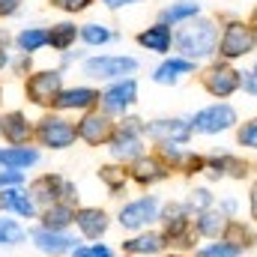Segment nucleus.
Listing matches in <instances>:
<instances>
[{
  "label": "nucleus",
  "instance_id": "nucleus-1",
  "mask_svg": "<svg viewBox=\"0 0 257 257\" xmlns=\"http://www.w3.org/2000/svg\"><path fill=\"white\" fill-rule=\"evenodd\" d=\"M218 39H221V24H218V18H206V15H197L192 21L180 24V30H174L177 54L186 60H194V63L215 57Z\"/></svg>",
  "mask_w": 257,
  "mask_h": 257
},
{
  "label": "nucleus",
  "instance_id": "nucleus-2",
  "mask_svg": "<svg viewBox=\"0 0 257 257\" xmlns=\"http://www.w3.org/2000/svg\"><path fill=\"white\" fill-rule=\"evenodd\" d=\"M221 24V39H218V60L236 63L257 51V30L236 15H218Z\"/></svg>",
  "mask_w": 257,
  "mask_h": 257
},
{
  "label": "nucleus",
  "instance_id": "nucleus-3",
  "mask_svg": "<svg viewBox=\"0 0 257 257\" xmlns=\"http://www.w3.org/2000/svg\"><path fill=\"white\" fill-rule=\"evenodd\" d=\"M197 84L203 87L206 96L224 102V99H230L242 90V69H236L227 60H212L197 72Z\"/></svg>",
  "mask_w": 257,
  "mask_h": 257
},
{
  "label": "nucleus",
  "instance_id": "nucleus-4",
  "mask_svg": "<svg viewBox=\"0 0 257 257\" xmlns=\"http://www.w3.org/2000/svg\"><path fill=\"white\" fill-rule=\"evenodd\" d=\"M159 224H162V233L168 236L171 245L177 248H194L197 251V233H194V215L186 209L183 200H171L162 206L159 212Z\"/></svg>",
  "mask_w": 257,
  "mask_h": 257
},
{
  "label": "nucleus",
  "instance_id": "nucleus-5",
  "mask_svg": "<svg viewBox=\"0 0 257 257\" xmlns=\"http://www.w3.org/2000/svg\"><path fill=\"white\" fill-rule=\"evenodd\" d=\"M81 72L90 81H123L138 72V60L128 54H96V57H84Z\"/></svg>",
  "mask_w": 257,
  "mask_h": 257
},
{
  "label": "nucleus",
  "instance_id": "nucleus-6",
  "mask_svg": "<svg viewBox=\"0 0 257 257\" xmlns=\"http://www.w3.org/2000/svg\"><path fill=\"white\" fill-rule=\"evenodd\" d=\"M63 93V69H33L24 81V96L36 108H54Z\"/></svg>",
  "mask_w": 257,
  "mask_h": 257
},
{
  "label": "nucleus",
  "instance_id": "nucleus-7",
  "mask_svg": "<svg viewBox=\"0 0 257 257\" xmlns=\"http://www.w3.org/2000/svg\"><path fill=\"white\" fill-rule=\"evenodd\" d=\"M33 141H36L39 147H48V150H69V147H75V141H78V128H75L72 120H66L63 114L51 111V114H45L42 120H36Z\"/></svg>",
  "mask_w": 257,
  "mask_h": 257
},
{
  "label": "nucleus",
  "instance_id": "nucleus-8",
  "mask_svg": "<svg viewBox=\"0 0 257 257\" xmlns=\"http://www.w3.org/2000/svg\"><path fill=\"white\" fill-rule=\"evenodd\" d=\"M159 212H162L159 197L156 194H144L138 200H128L126 206L117 212V221L128 233H141V230H150L159 221Z\"/></svg>",
  "mask_w": 257,
  "mask_h": 257
},
{
  "label": "nucleus",
  "instance_id": "nucleus-9",
  "mask_svg": "<svg viewBox=\"0 0 257 257\" xmlns=\"http://www.w3.org/2000/svg\"><path fill=\"white\" fill-rule=\"evenodd\" d=\"M239 126V114L230 102H212L192 117L194 135H221Z\"/></svg>",
  "mask_w": 257,
  "mask_h": 257
},
{
  "label": "nucleus",
  "instance_id": "nucleus-10",
  "mask_svg": "<svg viewBox=\"0 0 257 257\" xmlns=\"http://www.w3.org/2000/svg\"><path fill=\"white\" fill-rule=\"evenodd\" d=\"M27 192L33 194V200H36V206H51V203H78V189H75V183H69L63 177H57V174H42V177H36L33 183H30V189Z\"/></svg>",
  "mask_w": 257,
  "mask_h": 257
},
{
  "label": "nucleus",
  "instance_id": "nucleus-11",
  "mask_svg": "<svg viewBox=\"0 0 257 257\" xmlns=\"http://www.w3.org/2000/svg\"><path fill=\"white\" fill-rule=\"evenodd\" d=\"M75 128H78V141H84L87 147H108L111 138L117 135V123H114V117H108V114L99 111V108L81 114L78 123H75Z\"/></svg>",
  "mask_w": 257,
  "mask_h": 257
},
{
  "label": "nucleus",
  "instance_id": "nucleus-12",
  "mask_svg": "<svg viewBox=\"0 0 257 257\" xmlns=\"http://www.w3.org/2000/svg\"><path fill=\"white\" fill-rule=\"evenodd\" d=\"M138 102V81L123 78V81H111L102 96H99V111H105L108 117H126Z\"/></svg>",
  "mask_w": 257,
  "mask_h": 257
},
{
  "label": "nucleus",
  "instance_id": "nucleus-13",
  "mask_svg": "<svg viewBox=\"0 0 257 257\" xmlns=\"http://www.w3.org/2000/svg\"><path fill=\"white\" fill-rule=\"evenodd\" d=\"M194 128H192V120L186 117H162V120H150L147 128H144V138H150L156 147L159 144H180L186 147L192 141Z\"/></svg>",
  "mask_w": 257,
  "mask_h": 257
},
{
  "label": "nucleus",
  "instance_id": "nucleus-14",
  "mask_svg": "<svg viewBox=\"0 0 257 257\" xmlns=\"http://www.w3.org/2000/svg\"><path fill=\"white\" fill-rule=\"evenodd\" d=\"M171 174H174V171L165 165V159H162L159 153H147V156H141L135 165H128V177H132V183L141 186V189H153V186L171 180Z\"/></svg>",
  "mask_w": 257,
  "mask_h": 257
},
{
  "label": "nucleus",
  "instance_id": "nucleus-15",
  "mask_svg": "<svg viewBox=\"0 0 257 257\" xmlns=\"http://www.w3.org/2000/svg\"><path fill=\"white\" fill-rule=\"evenodd\" d=\"M99 96H102V90H96V87H84V84H78V87H63V93H60L57 102H54V111H57V114H69V111L87 114V111L99 108Z\"/></svg>",
  "mask_w": 257,
  "mask_h": 257
},
{
  "label": "nucleus",
  "instance_id": "nucleus-16",
  "mask_svg": "<svg viewBox=\"0 0 257 257\" xmlns=\"http://www.w3.org/2000/svg\"><path fill=\"white\" fill-rule=\"evenodd\" d=\"M209 180H245L251 174V162L239 159V156H230V153H212L206 156V171H203Z\"/></svg>",
  "mask_w": 257,
  "mask_h": 257
},
{
  "label": "nucleus",
  "instance_id": "nucleus-17",
  "mask_svg": "<svg viewBox=\"0 0 257 257\" xmlns=\"http://www.w3.org/2000/svg\"><path fill=\"white\" fill-rule=\"evenodd\" d=\"M168 236L162 233V230H141V233H135V236H128L126 242H123V254L128 257H159L168 251Z\"/></svg>",
  "mask_w": 257,
  "mask_h": 257
},
{
  "label": "nucleus",
  "instance_id": "nucleus-18",
  "mask_svg": "<svg viewBox=\"0 0 257 257\" xmlns=\"http://www.w3.org/2000/svg\"><path fill=\"white\" fill-rule=\"evenodd\" d=\"M75 227L81 230L84 239L96 242V239H102V236L108 233L111 215H108L102 206H78V212H75Z\"/></svg>",
  "mask_w": 257,
  "mask_h": 257
},
{
  "label": "nucleus",
  "instance_id": "nucleus-19",
  "mask_svg": "<svg viewBox=\"0 0 257 257\" xmlns=\"http://www.w3.org/2000/svg\"><path fill=\"white\" fill-rule=\"evenodd\" d=\"M33 123L27 120L24 111H6L0 117V138L9 144V147H27L33 141Z\"/></svg>",
  "mask_w": 257,
  "mask_h": 257
},
{
  "label": "nucleus",
  "instance_id": "nucleus-20",
  "mask_svg": "<svg viewBox=\"0 0 257 257\" xmlns=\"http://www.w3.org/2000/svg\"><path fill=\"white\" fill-rule=\"evenodd\" d=\"M108 150H111V162H117V165H135L141 156H147V138H141V135H126V132H117L114 138H111V144H108Z\"/></svg>",
  "mask_w": 257,
  "mask_h": 257
},
{
  "label": "nucleus",
  "instance_id": "nucleus-21",
  "mask_svg": "<svg viewBox=\"0 0 257 257\" xmlns=\"http://www.w3.org/2000/svg\"><path fill=\"white\" fill-rule=\"evenodd\" d=\"M33 245L42 251V254H51V257H60V254H72L75 251V236L66 233V230H48V227H33L30 233Z\"/></svg>",
  "mask_w": 257,
  "mask_h": 257
},
{
  "label": "nucleus",
  "instance_id": "nucleus-22",
  "mask_svg": "<svg viewBox=\"0 0 257 257\" xmlns=\"http://www.w3.org/2000/svg\"><path fill=\"white\" fill-rule=\"evenodd\" d=\"M200 69L194 60H186V57H180V54H174V57H165L162 63L153 69V81L156 84H162V87H171V84H180L183 78H189V75H197Z\"/></svg>",
  "mask_w": 257,
  "mask_h": 257
},
{
  "label": "nucleus",
  "instance_id": "nucleus-23",
  "mask_svg": "<svg viewBox=\"0 0 257 257\" xmlns=\"http://www.w3.org/2000/svg\"><path fill=\"white\" fill-rule=\"evenodd\" d=\"M135 42H138L141 48L153 51V54H162V57H168V54H171V48H174V27H171V24H162V21H156V24L144 27V30L135 36Z\"/></svg>",
  "mask_w": 257,
  "mask_h": 257
},
{
  "label": "nucleus",
  "instance_id": "nucleus-24",
  "mask_svg": "<svg viewBox=\"0 0 257 257\" xmlns=\"http://www.w3.org/2000/svg\"><path fill=\"white\" fill-rule=\"evenodd\" d=\"M227 224H230V218H227L224 212H218V206H212V209L194 215V233H197V239H206V242L221 239V236L227 233Z\"/></svg>",
  "mask_w": 257,
  "mask_h": 257
},
{
  "label": "nucleus",
  "instance_id": "nucleus-25",
  "mask_svg": "<svg viewBox=\"0 0 257 257\" xmlns=\"http://www.w3.org/2000/svg\"><path fill=\"white\" fill-rule=\"evenodd\" d=\"M0 206L9 209V212H18L21 218H36V212H39L33 194L21 192V189H3L0 192Z\"/></svg>",
  "mask_w": 257,
  "mask_h": 257
},
{
  "label": "nucleus",
  "instance_id": "nucleus-26",
  "mask_svg": "<svg viewBox=\"0 0 257 257\" xmlns=\"http://www.w3.org/2000/svg\"><path fill=\"white\" fill-rule=\"evenodd\" d=\"M39 162L36 147H0V168L9 171H27Z\"/></svg>",
  "mask_w": 257,
  "mask_h": 257
},
{
  "label": "nucleus",
  "instance_id": "nucleus-27",
  "mask_svg": "<svg viewBox=\"0 0 257 257\" xmlns=\"http://www.w3.org/2000/svg\"><path fill=\"white\" fill-rule=\"evenodd\" d=\"M75 212H78V206L60 200V203L45 206V209L39 212V218H42V227H48V230H69V227L75 224Z\"/></svg>",
  "mask_w": 257,
  "mask_h": 257
},
{
  "label": "nucleus",
  "instance_id": "nucleus-28",
  "mask_svg": "<svg viewBox=\"0 0 257 257\" xmlns=\"http://www.w3.org/2000/svg\"><path fill=\"white\" fill-rule=\"evenodd\" d=\"M197 15H200V3H194V0H177V3H171L165 9H159V18L156 21L171 24V27H180V24L192 21Z\"/></svg>",
  "mask_w": 257,
  "mask_h": 257
},
{
  "label": "nucleus",
  "instance_id": "nucleus-29",
  "mask_svg": "<svg viewBox=\"0 0 257 257\" xmlns=\"http://www.w3.org/2000/svg\"><path fill=\"white\" fill-rule=\"evenodd\" d=\"M78 36H81V24H75V21H57L48 27V45L60 54L78 42Z\"/></svg>",
  "mask_w": 257,
  "mask_h": 257
},
{
  "label": "nucleus",
  "instance_id": "nucleus-30",
  "mask_svg": "<svg viewBox=\"0 0 257 257\" xmlns=\"http://www.w3.org/2000/svg\"><path fill=\"white\" fill-rule=\"evenodd\" d=\"M48 45V27H24L18 36H15V48L18 54H36Z\"/></svg>",
  "mask_w": 257,
  "mask_h": 257
},
{
  "label": "nucleus",
  "instance_id": "nucleus-31",
  "mask_svg": "<svg viewBox=\"0 0 257 257\" xmlns=\"http://www.w3.org/2000/svg\"><path fill=\"white\" fill-rule=\"evenodd\" d=\"M99 180H102V186H105L111 194H120L128 183H132L128 168H126V165H117V162L102 165V168H99Z\"/></svg>",
  "mask_w": 257,
  "mask_h": 257
},
{
  "label": "nucleus",
  "instance_id": "nucleus-32",
  "mask_svg": "<svg viewBox=\"0 0 257 257\" xmlns=\"http://www.w3.org/2000/svg\"><path fill=\"white\" fill-rule=\"evenodd\" d=\"M120 33H114L108 24H99V21H90V24H81V42L87 45V48H102V45H108V42H114Z\"/></svg>",
  "mask_w": 257,
  "mask_h": 257
},
{
  "label": "nucleus",
  "instance_id": "nucleus-33",
  "mask_svg": "<svg viewBox=\"0 0 257 257\" xmlns=\"http://www.w3.org/2000/svg\"><path fill=\"white\" fill-rule=\"evenodd\" d=\"M224 239H230V242H236L239 248L251 251V248L257 245V230H254V224H251V221H239V218H230Z\"/></svg>",
  "mask_w": 257,
  "mask_h": 257
},
{
  "label": "nucleus",
  "instance_id": "nucleus-34",
  "mask_svg": "<svg viewBox=\"0 0 257 257\" xmlns=\"http://www.w3.org/2000/svg\"><path fill=\"white\" fill-rule=\"evenodd\" d=\"M197 257H245V248H239L236 242H230V239H212V242H206V245H197Z\"/></svg>",
  "mask_w": 257,
  "mask_h": 257
},
{
  "label": "nucleus",
  "instance_id": "nucleus-35",
  "mask_svg": "<svg viewBox=\"0 0 257 257\" xmlns=\"http://www.w3.org/2000/svg\"><path fill=\"white\" fill-rule=\"evenodd\" d=\"M183 203H186V209H189L192 215H200V212H206V209L215 206V194L209 192V186H194Z\"/></svg>",
  "mask_w": 257,
  "mask_h": 257
},
{
  "label": "nucleus",
  "instance_id": "nucleus-36",
  "mask_svg": "<svg viewBox=\"0 0 257 257\" xmlns=\"http://www.w3.org/2000/svg\"><path fill=\"white\" fill-rule=\"evenodd\" d=\"M27 239V230L15 218H0V245H18Z\"/></svg>",
  "mask_w": 257,
  "mask_h": 257
},
{
  "label": "nucleus",
  "instance_id": "nucleus-37",
  "mask_svg": "<svg viewBox=\"0 0 257 257\" xmlns=\"http://www.w3.org/2000/svg\"><path fill=\"white\" fill-rule=\"evenodd\" d=\"M236 144L257 153V117H251V120H245V123L236 126Z\"/></svg>",
  "mask_w": 257,
  "mask_h": 257
},
{
  "label": "nucleus",
  "instance_id": "nucleus-38",
  "mask_svg": "<svg viewBox=\"0 0 257 257\" xmlns=\"http://www.w3.org/2000/svg\"><path fill=\"white\" fill-rule=\"evenodd\" d=\"M72 257H117V254L105 242H84V245H75Z\"/></svg>",
  "mask_w": 257,
  "mask_h": 257
},
{
  "label": "nucleus",
  "instance_id": "nucleus-39",
  "mask_svg": "<svg viewBox=\"0 0 257 257\" xmlns=\"http://www.w3.org/2000/svg\"><path fill=\"white\" fill-rule=\"evenodd\" d=\"M203 171H206V156L203 153H186L180 174L183 177H194V174H203Z\"/></svg>",
  "mask_w": 257,
  "mask_h": 257
},
{
  "label": "nucleus",
  "instance_id": "nucleus-40",
  "mask_svg": "<svg viewBox=\"0 0 257 257\" xmlns=\"http://www.w3.org/2000/svg\"><path fill=\"white\" fill-rule=\"evenodd\" d=\"M54 9H60L66 15H78V12H84V9H90L93 6V0H48Z\"/></svg>",
  "mask_w": 257,
  "mask_h": 257
},
{
  "label": "nucleus",
  "instance_id": "nucleus-41",
  "mask_svg": "<svg viewBox=\"0 0 257 257\" xmlns=\"http://www.w3.org/2000/svg\"><path fill=\"white\" fill-rule=\"evenodd\" d=\"M144 128H147V123L141 117H132V114L120 117V123H117V132H126V135H141L144 138Z\"/></svg>",
  "mask_w": 257,
  "mask_h": 257
},
{
  "label": "nucleus",
  "instance_id": "nucleus-42",
  "mask_svg": "<svg viewBox=\"0 0 257 257\" xmlns=\"http://www.w3.org/2000/svg\"><path fill=\"white\" fill-rule=\"evenodd\" d=\"M242 90L257 99V60H254L251 69H242Z\"/></svg>",
  "mask_w": 257,
  "mask_h": 257
},
{
  "label": "nucleus",
  "instance_id": "nucleus-43",
  "mask_svg": "<svg viewBox=\"0 0 257 257\" xmlns=\"http://www.w3.org/2000/svg\"><path fill=\"white\" fill-rule=\"evenodd\" d=\"M9 66H12L15 75H30V72H33V60H30V54H18Z\"/></svg>",
  "mask_w": 257,
  "mask_h": 257
},
{
  "label": "nucleus",
  "instance_id": "nucleus-44",
  "mask_svg": "<svg viewBox=\"0 0 257 257\" xmlns=\"http://www.w3.org/2000/svg\"><path fill=\"white\" fill-rule=\"evenodd\" d=\"M215 206H218V212H224L227 218H236V212H239V203H236L233 197H221Z\"/></svg>",
  "mask_w": 257,
  "mask_h": 257
},
{
  "label": "nucleus",
  "instance_id": "nucleus-45",
  "mask_svg": "<svg viewBox=\"0 0 257 257\" xmlns=\"http://www.w3.org/2000/svg\"><path fill=\"white\" fill-rule=\"evenodd\" d=\"M21 3H24V0H0V18H12V15H18Z\"/></svg>",
  "mask_w": 257,
  "mask_h": 257
},
{
  "label": "nucleus",
  "instance_id": "nucleus-46",
  "mask_svg": "<svg viewBox=\"0 0 257 257\" xmlns=\"http://www.w3.org/2000/svg\"><path fill=\"white\" fill-rule=\"evenodd\" d=\"M248 215H251V224L257 227V180L248 189Z\"/></svg>",
  "mask_w": 257,
  "mask_h": 257
},
{
  "label": "nucleus",
  "instance_id": "nucleus-47",
  "mask_svg": "<svg viewBox=\"0 0 257 257\" xmlns=\"http://www.w3.org/2000/svg\"><path fill=\"white\" fill-rule=\"evenodd\" d=\"M105 9H123V6H135V3H141V0H99Z\"/></svg>",
  "mask_w": 257,
  "mask_h": 257
},
{
  "label": "nucleus",
  "instance_id": "nucleus-48",
  "mask_svg": "<svg viewBox=\"0 0 257 257\" xmlns=\"http://www.w3.org/2000/svg\"><path fill=\"white\" fill-rule=\"evenodd\" d=\"M75 60H81V51H75V54H72V51H63V54H60V63L63 66L75 63Z\"/></svg>",
  "mask_w": 257,
  "mask_h": 257
},
{
  "label": "nucleus",
  "instance_id": "nucleus-49",
  "mask_svg": "<svg viewBox=\"0 0 257 257\" xmlns=\"http://www.w3.org/2000/svg\"><path fill=\"white\" fill-rule=\"evenodd\" d=\"M9 42H15V39L9 36V30H6V27H0V48H9Z\"/></svg>",
  "mask_w": 257,
  "mask_h": 257
},
{
  "label": "nucleus",
  "instance_id": "nucleus-50",
  "mask_svg": "<svg viewBox=\"0 0 257 257\" xmlns=\"http://www.w3.org/2000/svg\"><path fill=\"white\" fill-rule=\"evenodd\" d=\"M9 63H12V57H9V48H0V72H3Z\"/></svg>",
  "mask_w": 257,
  "mask_h": 257
},
{
  "label": "nucleus",
  "instance_id": "nucleus-51",
  "mask_svg": "<svg viewBox=\"0 0 257 257\" xmlns=\"http://www.w3.org/2000/svg\"><path fill=\"white\" fill-rule=\"evenodd\" d=\"M245 21H248V24H251V27H254V30H257V6H254V9H251V15H248Z\"/></svg>",
  "mask_w": 257,
  "mask_h": 257
},
{
  "label": "nucleus",
  "instance_id": "nucleus-52",
  "mask_svg": "<svg viewBox=\"0 0 257 257\" xmlns=\"http://www.w3.org/2000/svg\"><path fill=\"white\" fill-rule=\"evenodd\" d=\"M159 257H186V254H180V251H165V254H159Z\"/></svg>",
  "mask_w": 257,
  "mask_h": 257
},
{
  "label": "nucleus",
  "instance_id": "nucleus-53",
  "mask_svg": "<svg viewBox=\"0 0 257 257\" xmlns=\"http://www.w3.org/2000/svg\"><path fill=\"white\" fill-rule=\"evenodd\" d=\"M0 99H3V90H0Z\"/></svg>",
  "mask_w": 257,
  "mask_h": 257
},
{
  "label": "nucleus",
  "instance_id": "nucleus-54",
  "mask_svg": "<svg viewBox=\"0 0 257 257\" xmlns=\"http://www.w3.org/2000/svg\"><path fill=\"white\" fill-rule=\"evenodd\" d=\"M123 257H128V254H123Z\"/></svg>",
  "mask_w": 257,
  "mask_h": 257
},
{
  "label": "nucleus",
  "instance_id": "nucleus-55",
  "mask_svg": "<svg viewBox=\"0 0 257 257\" xmlns=\"http://www.w3.org/2000/svg\"><path fill=\"white\" fill-rule=\"evenodd\" d=\"M0 209H3V206H0Z\"/></svg>",
  "mask_w": 257,
  "mask_h": 257
},
{
  "label": "nucleus",
  "instance_id": "nucleus-56",
  "mask_svg": "<svg viewBox=\"0 0 257 257\" xmlns=\"http://www.w3.org/2000/svg\"><path fill=\"white\" fill-rule=\"evenodd\" d=\"M194 257H197V254H194Z\"/></svg>",
  "mask_w": 257,
  "mask_h": 257
}]
</instances>
